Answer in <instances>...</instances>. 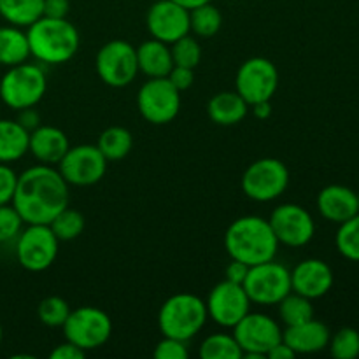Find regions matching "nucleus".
<instances>
[{
  "instance_id": "33",
  "label": "nucleus",
  "mask_w": 359,
  "mask_h": 359,
  "mask_svg": "<svg viewBox=\"0 0 359 359\" xmlns=\"http://www.w3.org/2000/svg\"><path fill=\"white\" fill-rule=\"evenodd\" d=\"M70 305L62 297H48L39 304L37 316L39 321L49 328H62L70 314Z\"/></svg>"
},
{
  "instance_id": "26",
  "label": "nucleus",
  "mask_w": 359,
  "mask_h": 359,
  "mask_svg": "<svg viewBox=\"0 0 359 359\" xmlns=\"http://www.w3.org/2000/svg\"><path fill=\"white\" fill-rule=\"evenodd\" d=\"M44 0H0V16L9 25L28 28L42 18Z\"/></svg>"
},
{
  "instance_id": "3",
  "label": "nucleus",
  "mask_w": 359,
  "mask_h": 359,
  "mask_svg": "<svg viewBox=\"0 0 359 359\" xmlns=\"http://www.w3.org/2000/svg\"><path fill=\"white\" fill-rule=\"evenodd\" d=\"M27 37L30 55L46 65L70 62L81 46L79 32L67 18H39L27 28Z\"/></svg>"
},
{
  "instance_id": "34",
  "label": "nucleus",
  "mask_w": 359,
  "mask_h": 359,
  "mask_svg": "<svg viewBox=\"0 0 359 359\" xmlns=\"http://www.w3.org/2000/svg\"><path fill=\"white\" fill-rule=\"evenodd\" d=\"M172 60L174 65L177 67H188V69H196L202 60V48H200L198 41L193 37L191 34L184 35L179 41L170 44Z\"/></svg>"
},
{
  "instance_id": "36",
  "label": "nucleus",
  "mask_w": 359,
  "mask_h": 359,
  "mask_svg": "<svg viewBox=\"0 0 359 359\" xmlns=\"http://www.w3.org/2000/svg\"><path fill=\"white\" fill-rule=\"evenodd\" d=\"M23 224V219L13 207V203L0 205V244L18 238Z\"/></svg>"
},
{
  "instance_id": "10",
  "label": "nucleus",
  "mask_w": 359,
  "mask_h": 359,
  "mask_svg": "<svg viewBox=\"0 0 359 359\" xmlns=\"http://www.w3.org/2000/svg\"><path fill=\"white\" fill-rule=\"evenodd\" d=\"M95 69L102 83L111 88H125L135 81L139 74L137 48L130 42L114 39L98 49Z\"/></svg>"
},
{
  "instance_id": "20",
  "label": "nucleus",
  "mask_w": 359,
  "mask_h": 359,
  "mask_svg": "<svg viewBox=\"0 0 359 359\" xmlns=\"http://www.w3.org/2000/svg\"><path fill=\"white\" fill-rule=\"evenodd\" d=\"M330 330L318 319H309L297 326H286L283 332V342L287 344L294 354H314L326 349L330 344Z\"/></svg>"
},
{
  "instance_id": "37",
  "label": "nucleus",
  "mask_w": 359,
  "mask_h": 359,
  "mask_svg": "<svg viewBox=\"0 0 359 359\" xmlns=\"http://www.w3.org/2000/svg\"><path fill=\"white\" fill-rule=\"evenodd\" d=\"M188 342L172 337H163L154 347V358L156 359H188Z\"/></svg>"
},
{
  "instance_id": "18",
  "label": "nucleus",
  "mask_w": 359,
  "mask_h": 359,
  "mask_svg": "<svg viewBox=\"0 0 359 359\" xmlns=\"http://www.w3.org/2000/svg\"><path fill=\"white\" fill-rule=\"evenodd\" d=\"M333 270L326 262L318 258L304 259L291 270V291L316 300L332 290Z\"/></svg>"
},
{
  "instance_id": "19",
  "label": "nucleus",
  "mask_w": 359,
  "mask_h": 359,
  "mask_svg": "<svg viewBox=\"0 0 359 359\" xmlns=\"http://www.w3.org/2000/svg\"><path fill=\"white\" fill-rule=\"evenodd\" d=\"M69 147L70 142L65 132L56 126L41 125L32 130L28 137V151L42 165H51V167L58 165Z\"/></svg>"
},
{
  "instance_id": "11",
  "label": "nucleus",
  "mask_w": 359,
  "mask_h": 359,
  "mask_svg": "<svg viewBox=\"0 0 359 359\" xmlns=\"http://www.w3.org/2000/svg\"><path fill=\"white\" fill-rule=\"evenodd\" d=\"M60 241L49 224H27L16 242V259L28 272H44L58 256Z\"/></svg>"
},
{
  "instance_id": "6",
  "label": "nucleus",
  "mask_w": 359,
  "mask_h": 359,
  "mask_svg": "<svg viewBox=\"0 0 359 359\" xmlns=\"http://www.w3.org/2000/svg\"><path fill=\"white\" fill-rule=\"evenodd\" d=\"M244 290L251 304L272 307L291 293V270L276 259L249 266Z\"/></svg>"
},
{
  "instance_id": "13",
  "label": "nucleus",
  "mask_w": 359,
  "mask_h": 359,
  "mask_svg": "<svg viewBox=\"0 0 359 359\" xmlns=\"http://www.w3.org/2000/svg\"><path fill=\"white\" fill-rule=\"evenodd\" d=\"M279 88V70L263 56L245 60L237 70L235 91L244 98L251 107L258 102L272 100Z\"/></svg>"
},
{
  "instance_id": "39",
  "label": "nucleus",
  "mask_w": 359,
  "mask_h": 359,
  "mask_svg": "<svg viewBox=\"0 0 359 359\" xmlns=\"http://www.w3.org/2000/svg\"><path fill=\"white\" fill-rule=\"evenodd\" d=\"M167 79L174 84L175 90L186 91L193 86L195 83V69H188V67H172L170 74L167 76Z\"/></svg>"
},
{
  "instance_id": "5",
  "label": "nucleus",
  "mask_w": 359,
  "mask_h": 359,
  "mask_svg": "<svg viewBox=\"0 0 359 359\" xmlns=\"http://www.w3.org/2000/svg\"><path fill=\"white\" fill-rule=\"evenodd\" d=\"M46 90L48 79L44 70L27 62L9 67L0 79V98L14 111L35 107L44 98Z\"/></svg>"
},
{
  "instance_id": "1",
  "label": "nucleus",
  "mask_w": 359,
  "mask_h": 359,
  "mask_svg": "<svg viewBox=\"0 0 359 359\" xmlns=\"http://www.w3.org/2000/svg\"><path fill=\"white\" fill-rule=\"evenodd\" d=\"M11 203L25 224H49L69 205V184L58 168L39 163L18 175Z\"/></svg>"
},
{
  "instance_id": "9",
  "label": "nucleus",
  "mask_w": 359,
  "mask_h": 359,
  "mask_svg": "<svg viewBox=\"0 0 359 359\" xmlns=\"http://www.w3.org/2000/svg\"><path fill=\"white\" fill-rule=\"evenodd\" d=\"M137 107L151 125H168L181 111V91L167 77H149L137 93Z\"/></svg>"
},
{
  "instance_id": "46",
  "label": "nucleus",
  "mask_w": 359,
  "mask_h": 359,
  "mask_svg": "<svg viewBox=\"0 0 359 359\" xmlns=\"http://www.w3.org/2000/svg\"><path fill=\"white\" fill-rule=\"evenodd\" d=\"M175 4H179V6H182L184 9L191 11L195 9V7L202 6V4H207V2H212V0H174Z\"/></svg>"
},
{
  "instance_id": "35",
  "label": "nucleus",
  "mask_w": 359,
  "mask_h": 359,
  "mask_svg": "<svg viewBox=\"0 0 359 359\" xmlns=\"http://www.w3.org/2000/svg\"><path fill=\"white\" fill-rule=\"evenodd\" d=\"M330 353L337 359H354L359 356V332L354 328H342L330 337Z\"/></svg>"
},
{
  "instance_id": "25",
  "label": "nucleus",
  "mask_w": 359,
  "mask_h": 359,
  "mask_svg": "<svg viewBox=\"0 0 359 359\" xmlns=\"http://www.w3.org/2000/svg\"><path fill=\"white\" fill-rule=\"evenodd\" d=\"M28 56L32 55L27 32L14 25L0 27V65H6L9 69V67L27 62Z\"/></svg>"
},
{
  "instance_id": "43",
  "label": "nucleus",
  "mask_w": 359,
  "mask_h": 359,
  "mask_svg": "<svg viewBox=\"0 0 359 359\" xmlns=\"http://www.w3.org/2000/svg\"><path fill=\"white\" fill-rule=\"evenodd\" d=\"M18 112H20V114H18L16 121L20 123L27 132H32V130H35L37 126H41V114H39L34 107L21 109V111Z\"/></svg>"
},
{
  "instance_id": "47",
  "label": "nucleus",
  "mask_w": 359,
  "mask_h": 359,
  "mask_svg": "<svg viewBox=\"0 0 359 359\" xmlns=\"http://www.w3.org/2000/svg\"><path fill=\"white\" fill-rule=\"evenodd\" d=\"M2 337H4V332H2V325H0V342H2Z\"/></svg>"
},
{
  "instance_id": "48",
  "label": "nucleus",
  "mask_w": 359,
  "mask_h": 359,
  "mask_svg": "<svg viewBox=\"0 0 359 359\" xmlns=\"http://www.w3.org/2000/svg\"><path fill=\"white\" fill-rule=\"evenodd\" d=\"M356 196H358V214H359V193H356Z\"/></svg>"
},
{
  "instance_id": "40",
  "label": "nucleus",
  "mask_w": 359,
  "mask_h": 359,
  "mask_svg": "<svg viewBox=\"0 0 359 359\" xmlns=\"http://www.w3.org/2000/svg\"><path fill=\"white\" fill-rule=\"evenodd\" d=\"M69 11H70V0H44V6H42V16L63 20V18L69 16Z\"/></svg>"
},
{
  "instance_id": "42",
  "label": "nucleus",
  "mask_w": 359,
  "mask_h": 359,
  "mask_svg": "<svg viewBox=\"0 0 359 359\" xmlns=\"http://www.w3.org/2000/svg\"><path fill=\"white\" fill-rule=\"evenodd\" d=\"M249 265L238 262V259H231L230 265L226 266V280L235 284H244L245 277H248Z\"/></svg>"
},
{
  "instance_id": "15",
  "label": "nucleus",
  "mask_w": 359,
  "mask_h": 359,
  "mask_svg": "<svg viewBox=\"0 0 359 359\" xmlns=\"http://www.w3.org/2000/svg\"><path fill=\"white\" fill-rule=\"evenodd\" d=\"M270 228L279 245L304 248L316 233V223L311 212L298 203H283L269 217Z\"/></svg>"
},
{
  "instance_id": "16",
  "label": "nucleus",
  "mask_w": 359,
  "mask_h": 359,
  "mask_svg": "<svg viewBox=\"0 0 359 359\" xmlns=\"http://www.w3.org/2000/svg\"><path fill=\"white\" fill-rule=\"evenodd\" d=\"M207 316L223 328H233L248 312H251V300L242 284L224 279L210 290L205 302Z\"/></svg>"
},
{
  "instance_id": "4",
  "label": "nucleus",
  "mask_w": 359,
  "mask_h": 359,
  "mask_svg": "<svg viewBox=\"0 0 359 359\" xmlns=\"http://www.w3.org/2000/svg\"><path fill=\"white\" fill-rule=\"evenodd\" d=\"M205 302L193 293H177L167 298L158 312V328L161 335L179 340H191L207 323Z\"/></svg>"
},
{
  "instance_id": "22",
  "label": "nucleus",
  "mask_w": 359,
  "mask_h": 359,
  "mask_svg": "<svg viewBox=\"0 0 359 359\" xmlns=\"http://www.w3.org/2000/svg\"><path fill=\"white\" fill-rule=\"evenodd\" d=\"M137 63L147 77H167L174 67L170 44L151 37L137 48Z\"/></svg>"
},
{
  "instance_id": "8",
  "label": "nucleus",
  "mask_w": 359,
  "mask_h": 359,
  "mask_svg": "<svg viewBox=\"0 0 359 359\" xmlns=\"http://www.w3.org/2000/svg\"><path fill=\"white\" fill-rule=\"evenodd\" d=\"M290 170L277 158H262L245 168L242 174V191L255 202H272L286 191Z\"/></svg>"
},
{
  "instance_id": "23",
  "label": "nucleus",
  "mask_w": 359,
  "mask_h": 359,
  "mask_svg": "<svg viewBox=\"0 0 359 359\" xmlns=\"http://www.w3.org/2000/svg\"><path fill=\"white\" fill-rule=\"evenodd\" d=\"M249 104L237 91H221L216 93L207 104V114L216 125L233 126L238 125L248 116Z\"/></svg>"
},
{
  "instance_id": "45",
  "label": "nucleus",
  "mask_w": 359,
  "mask_h": 359,
  "mask_svg": "<svg viewBox=\"0 0 359 359\" xmlns=\"http://www.w3.org/2000/svg\"><path fill=\"white\" fill-rule=\"evenodd\" d=\"M251 109H252V116H255L256 119H262V121H265V119H269L270 116H272V104H270V100L252 104Z\"/></svg>"
},
{
  "instance_id": "38",
  "label": "nucleus",
  "mask_w": 359,
  "mask_h": 359,
  "mask_svg": "<svg viewBox=\"0 0 359 359\" xmlns=\"http://www.w3.org/2000/svg\"><path fill=\"white\" fill-rule=\"evenodd\" d=\"M18 174L7 163H0V205L13 202L16 191Z\"/></svg>"
},
{
  "instance_id": "41",
  "label": "nucleus",
  "mask_w": 359,
  "mask_h": 359,
  "mask_svg": "<svg viewBox=\"0 0 359 359\" xmlns=\"http://www.w3.org/2000/svg\"><path fill=\"white\" fill-rule=\"evenodd\" d=\"M84 356H86V351L79 349V347L74 346L69 340L65 344H60L58 347H55L49 353L51 359H84Z\"/></svg>"
},
{
  "instance_id": "32",
  "label": "nucleus",
  "mask_w": 359,
  "mask_h": 359,
  "mask_svg": "<svg viewBox=\"0 0 359 359\" xmlns=\"http://www.w3.org/2000/svg\"><path fill=\"white\" fill-rule=\"evenodd\" d=\"M335 244L344 258L351 259V262H359V214L340 223Z\"/></svg>"
},
{
  "instance_id": "21",
  "label": "nucleus",
  "mask_w": 359,
  "mask_h": 359,
  "mask_svg": "<svg viewBox=\"0 0 359 359\" xmlns=\"http://www.w3.org/2000/svg\"><path fill=\"white\" fill-rule=\"evenodd\" d=\"M318 209L325 219L340 224L358 214V196L347 186H326L318 195Z\"/></svg>"
},
{
  "instance_id": "29",
  "label": "nucleus",
  "mask_w": 359,
  "mask_h": 359,
  "mask_svg": "<svg viewBox=\"0 0 359 359\" xmlns=\"http://www.w3.org/2000/svg\"><path fill=\"white\" fill-rule=\"evenodd\" d=\"M198 356L202 359H242L244 353L233 335L214 333L200 344Z\"/></svg>"
},
{
  "instance_id": "31",
  "label": "nucleus",
  "mask_w": 359,
  "mask_h": 359,
  "mask_svg": "<svg viewBox=\"0 0 359 359\" xmlns=\"http://www.w3.org/2000/svg\"><path fill=\"white\" fill-rule=\"evenodd\" d=\"M49 228L56 235L60 242L76 241L84 231V216L76 209H70L69 205L63 210H60L53 221L49 223Z\"/></svg>"
},
{
  "instance_id": "14",
  "label": "nucleus",
  "mask_w": 359,
  "mask_h": 359,
  "mask_svg": "<svg viewBox=\"0 0 359 359\" xmlns=\"http://www.w3.org/2000/svg\"><path fill=\"white\" fill-rule=\"evenodd\" d=\"M107 163L97 146L81 144L69 147L65 156L60 160L58 172L69 186H93L104 179Z\"/></svg>"
},
{
  "instance_id": "17",
  "label": "nucleus",
  "mask_w": 359,
  "mask_h": 359,
  "mask_svg": "<svg viewBox=\"0 0 359 359\" xmlns=\"http://www.w3.org/2000/svg\"><path fill=\"white\" fill-rule=\"evenodd\" d=\"M147 30L151 37L161 42L179 41L189 32V11L175 4L174 0H158L149 7L146 16Z\"/></svg>"
},
{
  "instance_id": "12",
  "label": "nucleus",
  "mask_w": 359,
  "mask_h": 359,
  "mask_svg": "<svg viewBox=\"0 0 359 359\" xmlns=\"http://www.w3.org/2000/svg\"><path fill=\"white\" fill-rule=\"evenodd\" d=\"M233 337L244 353L242 358L263 359L273 346L283 340V330L270 316L248 312L233 326Z\"/></svg>"
},
{
  "instance_id": "2",
  "label": "nucleus",
  "mask_w": 359,
  "mask_h": 359,
  "mask_svg": "<svg viewBox=\"0 0 359 359\" xmlns=\"http://www.w3.org/2000/svg\"><path fill=\"white\" fill-rule=\"evenodd\" d=\"M224 248L231 259L249 266L276 259L279 242L270 228L269 219L259 216H242L228 226Z\"/></svg>"
},
{
  "instance_id": "28",
  "label": "nucleus",
  "mask_w": 359,
  "mask_h": 359,
  "mask_svg": "<svg viewBox=\"0 0 359 359\" xmlns=\"http://www.w3.org/2000/svg\"><path fill=\"white\" fill-rule=\"evenodd\" d=\"M221 25H223V14L216 6H212V2L202 4L189 11V32L196 37H214L221 30Z\"/></svg>"
},
{
  "instance_id": "30",
  "label": "nucleus",
  "mask_w": 359,
  "mask_h": 359,
  "mask_svg": "<svg viewBox=\"0 0 359 359\" xmlns=\"http://www.w3.org/2000/svg\"><path fill=\"white\" fill-rule=\"evenodd\" d=\"M279 318L286 326H297L314 318V305L312 300L291 291L290 294L279 302Z\"/></svg>"
},
{
  "instance_id": "27",
  "label": "nucleus",
  "mask_w": 359,
  "mask_h": 359,
  "mask_svg": "<svg viewBox=\"0 0 359 359\" xmlns=\"http://www.w3.org/2000/svg\"><path fill=\"white\" fill-rule=\"evenodd\" d=\"M97 147L107 161L123 160L132 151L133 137L130 130L123 128V126H109L98 137Z\"/></svg>"
},
{
  "instance_id": "44",
  "label": "nucleus",
  "mask_w": 359,
  "mask_h": 359,
  "mask_svg": "<svg viewBox=\"0 0 359 359\" xmlns=\"http://www.w3.org/2000/svg\"><path fill=\"white\" fill-rule=\"evenodd\" d=\"M266 358L269 359H293V358H297V354H294V351L291 349L287 344H284L283 340H280L277 346H273L272 349L266 353Z\"/></svg>"
},
{
  "instance_id": "24",
  "label": "nucleus",
  "mask_w": 359,
  "mask_h": 359,
  "mask_svg": "<svg viewBox=\"0 0 359 359\" xmlns=\"http://www.w3.org/2000/svg\"><path fill=\"white\" fill-rule=\"evenodd\" d=\"M30 132L13 119H0V163H11L28 153Z\"/></svg>"
},
{
  "instance_id": "7",
  "label": "nucleus",
  "mask_w": 359,
  "mask_h": 359,
  "mask_svg": "<svg viewBox=\"0 0 359 359\" xmlns=\"http://www.w3.org/2000/svg\"><path fill=\"white\" fill-rule=\"evenodd\" d=\"M62 328L65 339L86 353L105 346L112 335V321L107 312L90 305L70 311Z\"/></svg>"
}]
</instances>
